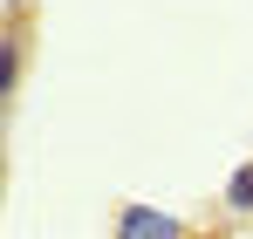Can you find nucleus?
<instances>
[{"label":"nucleus","mask_w":253,"mask_h":239,"mask_svg":"<svg viewBox=\"0 0 253 239\" xmlns=\"http://www.w3.org/2000/svg\"><path fill=\"white\" fill-rule=\"evenodd\" d=\"M117 239H185V226L171 219V212H158V205H124L117 212Z\"/></svg>","instance_id":"nucleus-1"},{"label":"nucleus","mask_w":253,"mask_h":239,"mask_svg":"<svg viewBox=\"0 0 253 239\" xmlns=\"http://www.w3.org/2000/svg\"><path fill=\"white\" fill-rule=\"evenodd\" d=\"M226 205H233V212H253V164H240V171L226 178Z\"/></svg>","instance_id":"nucleus-2"},{"label":"nucleus","mask_w":253,"mask_h":239,"mask_svg":"<svg viewBox=\"0 0 253 239\" xmlns=\"http://www.w3.org/2000/svg\"><path fill=\"white\" fill-rule=\"evenodd\" d=\"M14 69H21V55H14V41H0V103H7V89H14Z\"/></svg>","instance_id":"nucleus-3"}]
</instances>
